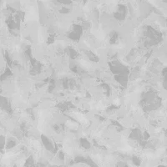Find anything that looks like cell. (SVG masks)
Wrapping results in <instances>:
<instances>
[{"label": "cell", "mask_w": 167, "mask_h": 167, "mask_svg": "<svg viewBox=\"0 0 167 167\" xmlns=\"http://www.w3.org/2000/svg\"><path fill=\"white\" fill-rule=\"evenodd\" d=\"M40 139H41V142L46 151H49V152H56L55 144L49 136L45 135H41Z\"/></svg>", "instance_id": "6da1fadb"}, {"label": "cell", "mask_w": 167, "mask_h": 167, "mask_svg": "<svg viewBox=\"0 0 167 167\" xmlns=\"http://www.w3.org/2000/svg\"><path fill=\"white\" fill-rule=\"evenodd\" d=\"M157 167H167L166 165H157Z\"/></svg>", "instance_id": "52a82bcc"}, {"label": "cell", "mask_w": 167, "mask_h": 167, "mask_svg": "<svg viewBox=\"0 0 167 167\" xmlns=\"http://www.w3.org/2000/svg\"><path fill=\"white\" fill-rule=\"evenodd\" d=\"M79 145L84 150H90L92 147V144L90 143V141H88V139L85 138V137H81L79 139Z\"/></svg>", "instance_id": "7a4b0ae2"}, {"label": "cell", "mask_w": 167, "mask_h": 167, "mask_svg": "<svg viewBox=\"0 0 167 167\" xmlns=\"http://www.w3.org/2000/svg\"><path fill=\"white\" fill-rule=\"evenodd\" d=\"M131 162L132 164L135 165V166L140 167L142 164V160L141 159V157L138 156V155H133L131 157Z\"/></svg>", "instance_id": "3957f363"}, {"label": "cell", "mask_w": 167, "mask_h": 167, "mask_svg": "<svg viewBox=\"0 0 167 167\" xmlns=\"http://www.w3.org/2000/svg\"><path fill=\"white\" fill-rule=\"evenodd\" d=\"M57 155H58V160H64V154L63 151H58V154H57Z\"/></svg>", "instance_id": "8992f818"}, {"label": "cell", "mask_w": 167, "mask_h": 167, "mask_svg": "<svg viewBox=\"0 0 167 167\" xmlns=\"http://www.w3.org/2000/svg\"><path fill=\"white\" fill-rule=\"evenodd\" d=\"M35 164V160L32 156L29 157L24 162V167H32Z\"/></svg>", "instance_id": "277c9868"}, {"label": "cell", "mask_w": 167, "mask_h": 167, "mask_svg": "<svg viewBox=\"0 0 167 167\" xmlns=\"http://www.w3.org/2000/svg\"><path fill=\"white\" fill-rule=\"evenodd\" d=\"M115 167H130L128 165V164H126L125 162L124 161H118L115 164Z\"/></svg>", "instance_id": "5b68a950"}]
</instances>
